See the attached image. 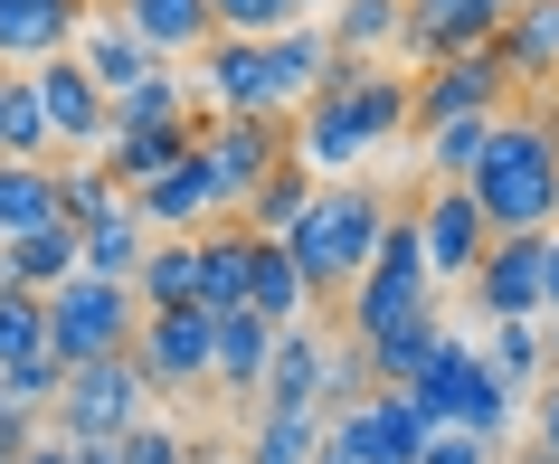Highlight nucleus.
Here are the masks:
<instances>
[{
  "mask_svg": "<svg viewBox=\"0 0 559 464\" xmlns=\"http://www.w3.org/2000/svg\"><path fill=\"white\" fill-rule=\"evenodd\" d=\"M0 464H20V455H0Z\"/></svg>",
  "mask_w": 559,
  "mask_h": 464,
  "instance_id": "5fc2aeb1",
  "label": "nucleus"
},
{
  "mask_svg": "<svg viewBox=\"0 0 559 464\" xmlns=\"http://www.w3.org/2000/svg\"><path fill=\"white\" fill-rule=\"evenodd\" d=\"M313 190H323V180L304 171V162H285L275 180H257V200L237 209V228H257V237H295V228H304V209H313Z\"/></svg>",
  "mask_w": 559,
  "mask_h": 464,
  "instance_id": "7c9ffc66",
  "label": "nucleus"
},
{
  "mask_svg": "<svg viewBox=\"0 0 559 464\" xmlns=\"http://www.w3.org/2000/svg\"><path fill=\"white\" fill-rule=\"evenodd\" d=\"M10 76H20V67H0V105H10Z\"/></svg>",
  "mask_w": 559,
  "mask_h": 464,
  "instance_id": "3c124183",
  "label": "nucleus"
},
{
  "mask_svg": "<svg viewBox=\"0 0 559 464\" xmlns=\"http://www.w3.org/2000/svg\"><path fill=\"white\" fill-rule=\"evenodd\" d=\"M417 228H427V265H437V285H474V265L493 257V218L474 200L465 180H437L427 209H417Z\"/></svg>",
  "mask_w": 559,
  "mask_h": 464,
  "instance_id": "f8f14e48",
  "label": "nucleus"
},
{
  "mask_svg": "<svg viewBox=\"0 0 559 464\" xmlns=\"http://www.w3.org/2000/svg\"><path fill=\"white\" fill-rule=\"evenodd\" d=\"M76 275H86V228H76V218H48V228H29V237L0 247V285L58 294V285H76Z\"/></svg>",
  "mask_w": 559,
  "mask_h": 464,
  "instance_id": "a211bd4d",
  "label": "nucleus"
},
{
  "mask_svg": "<svg viewBox=\"0 0 559 464\" xmlns=\"http://www.w3.org/2000/svg\"><path fill=\"white\" fill-rule=\"evenodd\" d=\"M380 237H389V209L370 200L360 180H323L313 209H304V228L285 237V247H295L313 304H352V285L370 275V257H380Z\"/></svg>",
  "mask_w": 559,
  "mask_h": 464,
  "instance_id": "7ed1b4c3",
  "label": "nucleus"
},
{
  "mask_svg": "<svg viewBox=\"0 0 559 464\" xmlns=\"http://www.w3.org/2000/svg\"><path fill=\"white\" fill-rule=\"evenodd\" d=\"M313 464H352V455H342V445H323V455H313Z\"/></svg>",
  "mask_w": 559,
  "mask_h": 464,
  "instance_id": "8fccbe9b",
  "label": "nucleus"
},
{
  "mask_svg": "<svg viewBox=\"0 0 559 464\" xmlns=\"http://www.w3.org/2000/svg\"><path fill=\"white\" fill-rule=\"evenodd\" d=\"M502 86H512L502 48H474V58L427 67V76H417V133H437V123H465V115H512V105H502Z\"/></svg>",
  "mask_w": 559,
  "mask_h": 464,
  "instance_id": "ddd939ff",
  "label": "nucleus"
},
{
  "mask_svg": "<svg viewBox=\"0 0 559 464\" xmlns=\"http://www.w3.org/2000/svg\"><path fill=\"white\" fill-rule=\"evenodd\" d=\"M550 379H559V313H550Z\"/></svg>",
  "mask_w": 559,
  "mask_h": 464,
  "instance_id": "09e8293b",
  "label": "nucleus"
},
{
  "mask_svg": "<svg viewBox=\"0 0 559 464\" xmlns=\"http://www.w3.org/2000/svg\"><path fill=\"white\" fill-rule=\"evenodd\" d=\"M123 464H200V445H190L180 427H152L143 417V427L123 436Z\"/></svg>",
  "mask_w": 559,
  "mask_h": 464,
  "instance_id": "ea45409f",
  "label": "nucleus"
},
{
  "mask_svg": "<svg viewBox=\"0 0 559 464\" xmlns=\"http://www.w3.org/2000/svg\"><path fill=\"white\" fill-rule=\"evenodd\" d=\"M437 342H445V313H417V322H399V332H380V342H360V350H370L380 389H417V370L437 360Z\"/></svg>",
  "mask_w": 559,
  "mask_h": 464,
  "instance_id": "473e14b6",
  "label": "nucleus"
},
{
  "mask_svg": "<svg viewBox=\"0 0 559 464\" xmlns=\"http://www.w3.org/2000/svg\"><path fill=\"white\" fill-rule=\"evenodd\" d=\"M209 10H218L228 38H285V29L313 20V0H209Z\"/></svg>",
  "mask_w": 559,
  "mask_h": 464,
  "instance_id": "58836bf2",
  "label": "nucleus"
},
{
  "mask_svg": "<svg viewBox=\"0 0 559 464\" xmlns=\"http://www.w3.org/2000/svg\"><path fill=\"white\" fill-rule=\"evenodd\" d=\"M86 10H123V0H86Z\"/></svg>",
  "mask_w": 559,
  "mask_h": 464,
  "instance_id": "603ef678",
  "label": "nucleus"
},
{
  "mask_svg": "<svg viewBox=\"0 0 559 464\" xmlns=\"http://www.w3.org/2000/svg\"><path fill=\"white\" fill-rule=\"evenodd\" d=\"M323 370H332V332L323 322H285V332H275V360H265V398L257 407H313V417H332Z\"/></svg>",
  "mask_w": 559,
  "mask_h": 464,
  "instance_id": "f3484780",
  "label": "nucleus"
},
{
  "mask_svg": "<svg viewBox=\"0 0 559 464\" xmlns=\"http://www.w3.org/2000/svg\"><path fill=\"white\" fill-rule=\"evenodd\" d=\"M76 464H123V445H76Z\"/></svg>",
  "mask_w": 559,
  "mask_h": 464,
  "instance_id": "a18cd8bd",
  "label": "nucleus"
},
{
  "mask_svg": "<svg viewBox=\"0 0 559 464\" xmlns=\"http://www.w3.org/2000/svg\"><path fill=\"white\" fill-rule=\"evenodd\" d=\"M265 67H275V115L295 123L313 95L332 86V67H342V48H332V29L323 20H304V29H285V38H265Z\"/></svg>",
  "mask_w": 559,
  "mask_h": 464,
  "instance_id": "6ab92c4d",
  "label": "nucleus"
},
{
  "mask_svg": "<svg viewBox=\"0 0 559 464\" xmlns=\"http://www.w3.org/2000/svg\"><path fill=\"white\" fill-rule=\"evenodd\" d=\"M133 200H143V218L162 237H200V228H218V218H237L228 190H218V171H209V152H190L180 171H162L152 190H133Z\"/></svg>",
  "mask_w": 559,
  "mask_h": 464,
  "instance_id": "dca6fc26",
  "label": "nucleus"
},
{
  "mask_svg": "<svg viewBox=\"0 0 559 464\" xmlns=\"http://www.w3.org/2000/svg\"><path fill=\"white\" fill-rule=\"evenodd\" d=\"M427 436L437 427L408 407V389H370V398H352L342 417H332V445H342L352 464H417Z\"/></svg>",
  "mask_w": 559,
  "mask_h": 464,
  "instance_id": "9b49d317",
  "label": "nucleus"
},
{
  "mask_svg": "<svg viewBox=\"0 0 559 464\" xmlns=\"http://www.w3.org/2000/svg\"><path fill=\"white\" fill-rule=\"evenodd\" d=\"M48 143L58 133H48V105H38V76L20 67L10 76V105H0V162H48Z\"/></svg>",
  "mask_w": 559,
  "mask_h": 464,
  "instance_id": "f704fd0d",
  "label": "nucleus"
},
{
  "mask_svg": "<svg viewBox=\"0 0 559 464\" xmlns=\"http://www.w3.org/2000/svg\"><path fill=\"white\" fill-rule=\"evenodd\" d=\"M76 58L95 67V86H105V95H123V86H143V76H162V67H171L143 29H133V20H123V10H86V38H76Z\"/></svg>",
  "mask_w": 559,
  "mask_h": 464,
  "instance_id": "aec40b11",
  "label": "nucleus"
},
{
  "mask_svg": "<svg viewBox=\"0 0 559 464\" xmlns=\"http://www.w3.org/2000/svg\"><path fill=\"white\" fill-rule=\"evenodd\" d=\"M493 237H550L559 228V133L540 115H502L493 123V152H484V171L465 180Z\"/></svg>",
  "mask_w": 559,
  "mask_h": 464,
  "instance_id": "f03ea898",
  "label": "nucleus"
},
{
  "mask_svg": "<svg viewBox=\"0 0 559 464\" xmlns=\"http://www.w3.org/2000/svg\"><path fill=\"white\" fill-rule=\"evenodd\" d=\"M20 464H76V445H67V436L48 427V445H29V455H20Z\"/></svg>",
  "mask_w": 559,
  "mask_h": 464,
  "instance_id": "c03bdc74",
  "label": "nucleus"
},
{
  "mask_svg": "<svg viewBox=\"0 0 559 464\" xmlns=\"http://www.w3.org/2000/svg\"><path fill=\"white\" fill-rule=\"evenodd\" d=\"M76 38H86V0H0V67L76 58Z\"/></svg>",
  "mask_w": 559,
  "mask_h": 464,
  "instance_id": "2eb2a0df",
  "label": "nucleus"
},
{
  "mask_svg": "<svg viewBox=\"0 0 559 464\" xmlns=\"http://www.w3.org/2000/svg\"><path fill=\"white\" fill-rule=\"evenodd\" d=\"M143 379L162 398H200L218 389V313H143V342H133Z\"/></svg>",
  "mask_w": 559,
  "mask_h": 464,
  "instance_id": "1a4fd4ad",
  "label": "nucleus"
},
{
  "mask_svg": "<svg viewBox=\"0 0 559 464\" xmlns=\"http://www.w3.org/2000/svg\"><path fill=\"white\" fill-rule=\"evenodd\" d=\"M323 445H332V417H313V407H257L247 464H313Z\"/></svg>",
  "mask_w": 559,
  "mask_h": 464,
  "instance_id": "cd10ccee",
  "label": "nucleus"
},
{
  "mask_svg": "<svg viewBox=\"0 0 559 464\" xmlns=\"http://www.w3.org/2000/svg\"><path fill=\"white\" fill-rule=\"evenodd\" d=\"M247 313H265L275 332H285V322H313V313H323L285 237H257V285H247Z\"/></svg>",
  "mask_w": 559,
  "mask_h": 464,
  "instance_id": "b1692460",
  "label": "nucleus"
},
{
  "mask_svg": "<svg viewBox=\"0 0 559 464\" xmlns=\"http://www.w3.org/2000/svg\"><path fill=\"white\" fill-rule=\"evenodd\" d=\"M123 200V180L105 171V162H58V218H76V228H95L105 209Z\"/></svg>",
  "mask_w": 559,
  "mask_h": 464,
  "instance_id": "e433bc0d",
  "label": "nucleus"
},
{
  "mask_svg": "<svg viewBox=\"0 0 559 464\" xmlns=\"http://www.w3.org/2000/svg\"><path fill=\"white\" fill-rule=\"evenodd\" d=\"M493 123L502 115H465V123L417 133V143H427V180H474V171H484V152H493Z\"/></svg>",
  "mask_w": 559,
  "mask_h": 464,
  "instance_id": "72a5a7b5",
  "label": "nucleus"
},
{
  "mask_svg": "<svg viewBox=\"0 0 559 464\" xmlns=\"http://www.w3.org/2000/svg\"><path fill=\"white\" fill-rule=\"evenodd\" d=\"M540 294H550V313H559V228L540 237Z\"/></svg>",
  "mask_w": 559,
  "mask_h": 464,
  "instance_id": "37998d69",
  "label": "nucleus"
},
{
  "mask_svg": "<svg viewBox=\"0 0 559 464\" xmlns=\"http://www.w3.org/2000/svg\"><path fill=\"white\" fill-rule=\"evenodd\" d=\"M474 313L484 322H550V294H540V237H493V257L474 265Z\"/></svg>",
  "mask_w": 559,
  "mask_h": 464,
  "instance_id": "4468645a",
  "label": "nucleus"
},
{
  "mask_svg": "<svg viewBox=\"0 0 559 464\" xmlns=\"http://www.w3.org/2000/svg\"><path fill=\"white\" fill-rule=\"evenodd\" d=\"M484 360L512 398H540V379H550V322H484Z\"/></svg>",
  "mask_w": 559,
  "mask_h": 464,
  "instance_id": "bb28decb",
  "label": "nucleus"
},
{
  "mask_svg": "<svg viewBox=\"0 0 559 464\" xmlns=\"http://www.w3.org/2000/svg\"><path fill=\"white\" fill-rule=\"evenodd\" d=\"M512 464H559V455H550V445H540V436H531V445H522V455H512Z\"/></svg>",
  "mask_w": 559,
  "mask_h": 464,
  "instance_id": "49530a36",
  "label": "nucleus"
},
{
  "mask_svg": "<svg viewBox=\"0 0 559 464\" xmlns=\"http://www.w3.org/2000/svg\"><path fill=\"white\" fill-rule=\"evenodd\" d=\"M493 455H502V445H484V436H465V427H437L417 464H493Z\"/></svg>",
  "mask_w": 559,
  "mask_h": 464,
  "instance_id": "a19ab883",
  "label": "nucleus"
},
{
  "mask_svg": "<svg viewBox=\"0 0 559 464\" xmlns=\"http://www.w3.org/2000/svg\"><path fill=\"white\" fill-rule=\"evenodd\" d=\"M152 247H162V228H152V218H143V200L123 190V200H115V209H105V218L86 228V275H115V285H133Z\"/></svg>",
  "mask_w": 559,
  "mask_h": 464,
  "instance_id": "4be33fe9",
  "label": "nucleus"
},
{
  "mask_svg": "<svg viewBox=\"0 0 559 464\" xmlns=\"http://www.w3.org/2000/svg\"><path fill=\"white\" fill-rule=\"evenodd\" d=\"M29 76H38V105H48V133H58L67 152L105 162V152H115V95L95 86V67L86 58H48V67H29Z\"/></svg>",
  "mask_w": 559,
  "mask_h": 464,
  "instance_id": "9d476101",
  "label": "nucleus"
},
{
  "mask_svg": "<svg viewBox=\"0 0 559 464\" xmlns=\"http://www.w3.org/2000/svg\"><path fill=\"white\" fill-rule=\"evenodd\" d=\"M58 398H67V360H58V350H38V360H20V370H0V407L58 417Z\"/></svg>",
  "mask_w": 559,
  "mask_h": 464,
  "instance_id": "4c0bfd02",
  "label": "nucleus"
},
{
  "mask_svg": "<svg viewBox=\"0 0 559 464\" xmlns=\"http://www.w3.org/2000/svg\"><path fill=\"white\" fill-rule=\"evenodd\" d=\"M133 294H143V313H209L200 304V237H162L143 257V275H133Z\"/></svg>",
  "mask_w": 559,
  "mask_h": 464,
  "instance_id": "a878e982",
  "label": "nucleus"
},
{
  "mask_svg": "<svg viewBox=\"0 0 559 464\" xmlns=\"http://www.w3.org/2000/svg\"><path fill=\"white\" fill-rule=\"evenodd\" d=\"M531 436L559 455V379H540V398H531Z\"/></svg>",
  "mask_w": 559,
  "mask_h": 464,
  "instance_id": "79ce46f5",
  "label": "nucleus"
},
{
  "mask_svg": "<svg viewBox=\"0 0 559 464\" xmlns=\"http://www.w3.org/2000/svg\"><path fill=\"white\" fill-rule=\"evenodd\" d=\"M200 152H209V171H218V190H228V209H247L257 180H275L295 162V123L285 115H209Z\"/></svg>",
  "mask_w": 559,
  "mask_h": 464,
  "instance_id": "6e6552de",
  "label": "nucleus"
},
{
  "mask_svg": "<svg viewBox=\"0 0 559 464\" xmlns=\"http://www.w3.org/2000/svg\"><path fill=\"white\" fill-rule=\"evenodd\" d=\"M540 20H550V58H559V0H540Z\"/></svg>",
  "mask_w": 559,
  "mask_h": 464,
  "instance_id": "de8ad7c7",
  "label": "nucleus"
},
{
  "mask_svg": "<svg viewBox=\"0 0 559 464\" xmlns=\"http://www.w3.org/2000/svg\"><path fill=\"white\" fill-rule=\"evenodd\" d=\"M48 342H58L67 370H86V360H123V350L143 342V294L115 285V275H76V285L48 294Z\"/></svg>",
  "mask_w": 559,
  "mask_h": 464,
  "instance_id": "423d86ee",
  "label": "nucleus"
},
{
  "mask_svg": "<svg viewBox=\"0 0 559 464\" xmlns=\"http://www.w3.org/2000/svg\"><path fill=\"white\" fill-rule=\"evenodd\" d=\"M58 218V162H0V247Z\"/></svg>",
  "mask_w": 559,
  "mask_h": 464,
  "instance_id": "c85d7f7f",
  "label": "nucleus"
},
{
  "mask_svg": "<svg viewBox=\"0 0 559 464\" xmlns=\"http://www.w3.org/2000/svg\"><path fill=\"white\" fill-rule=\"evenodd\" d=\"M152 398H162V389L143 379L133 350H123V360H86V370H67V398H58L48 427H58L67 445H123V436L152 417Z\"/></svg>",
  "mask_w": 559,
  "mask_h": 464,
  "instance_id": "0eeeda50",
  "label": "nucleus"
},
{
  "mask_svg": "<svg viewBox=\"0 0 559 464\" xmlns=\"http://www.w3.org/2000/svg\"><path fill=\"white\" fill-rule=\"evenodd\" d=\"M408 407L427 417V427H465V436H484V445H502V436L522 427V398L493 379L484 342H465V332H445V342H437V360L417 370Z\"/></svg>",
  "mask_w": 559,
  "mask_h": 464,
  "instance_id": "20e7f679",
  "label": "nucleus"
},
{
  "mask_svg": "<svg viewBox=\"0 0 559 464\" xmlns=\"http://www.w3.org/2000/svg\"><path fill=\"white\" fill-rule=\"evenodd\" d=\"M200 123L209 115H171V123H123L115 152H105V171L123 180V190H152L162 171H180L190 152H200Z\"/></svg>",
  "mask_w": 559,
  "mask_h": 464,
  "instance_id": "412c9836",
  "label": "nucleus"
},
{
  "mask_svg": "<svg viewBox=\"0 0 559 464\" xmlns=\"http://www.w3.org/2000/svg\"><path fill=\"white\" fill-rule=\"evenodd\" d=\"M399 133H417V86H408V76H389L380 58H342V67H332V86L295 115V162L313 180H342L360 152L399 143Z\"/></svg>",
  "mask_w": 559,
  "mask_h": 464,
  "instance_id": "f257e3e1",
  "label": "nucleus"
},
{
  "mask_svg": "<svg viewBox=\"0 0 559 464\" xmlns=\"http://www.w3.org/2000/svg\"><path fill=\"white\" fill-rule=\"evenodd\" d=\"M332 48L342 58H380V48H399V29H408V0H332Z\"/></svg>",
  "mask_w": 559,
  "mask_h": 464,
  "instance_id": "2f4dec72",
  "label": "nucleus"
},
{
  "mask_svg": "<svg viewBox=\"0 0 559 464\" xmlns=\"http://www.w3.org/2000/svg\"><path fill=\"white\" fill-rule=\"evenodd\" d=\"M123 20H133L162 58H190V48L218 38V10H209V0H123Z\"/></svg>",
  "mask_w": 559,
  "mask_h": 464,
  "instance_id": "c756f323",
  "label": "nucleus"
},
{
  "mask_svg": "<svg viewBox=\"0 0 559 464\" xmlns=\"http://www.w3.org/2000/svg\"><path fill=\"white\" fill-rule=\"evenodd\" d=\"M265 360H275V322L265 313H218V389L228 398H265Z\"/></svg>",
  "mask_w": 559,
  "mask_h": 464,
  "instance_id": "393cba45",
  "label": "nucleus"
},
{
  "mask_svg": "<svg viewBox=\"0 0 559 464\" xmlns=\"http://www.w3.org/2000/svg\"><path fill=\"white\" fill-rule=\"evenodd\" d=\"M38 350H58L48 342V294L0 285V370H20V360H38Z\"/></svg>",
  "mask_w": 559,
  "mask_h": 464,
  "instance_id": "c9c22d12",
  "label": "nucleus"
},
{
  "mask_svg": "<svg viewBox=\"0 0 559 464\" xmlns=\"http://www.w3.org/2000/svg\"><path fill=\"white\" fill-rule=\"evenodd\" d=\"M200 464H228V455H200Z\"/></svg>",
  "mask_w": 559,
  "mask_h": 464,
  "instance_id": "864d4df0",
  "label": "nucleus"
},
{
  "mask_svg": "<svg viewBox=\"0 0 559 464\" xmlns=\"http://www.w3.org/2000/svg\"><path fill=\"white\" fill-rule=\"evenodd\" d=\"M247 285H257V228H237V218L200 228V304L209 313H237Z\"/></svg>",
  "mask_w": 559,
  "mask_h": 464,
  "instance_id": "5701e85b",
  "label": "nucleus"
},
{
  "mask_svg": "<svg viewBox=\"0 0 559 464\" xmlns=\"http://www.w3.org/2000/svg\"><path fill=\"white\" fill-rule=\"evenodd\" d=\"M342 313H352L360 342H380V332H399V322L437 313V265H427V228H417V209H408V218H389L380 257H370V275L352 285Z\"/></svg>",
  "mask_w": 559,
  "mask_h": 464,
  "instance_id": "39448f33",
  "label": "nucleus"
}]
</instances>
